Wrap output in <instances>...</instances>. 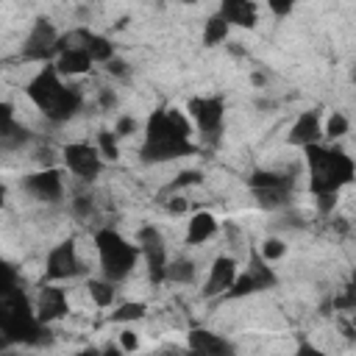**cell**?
Here are the masks:
<instances>
[{"label": "cell", "instance_id": "6da1fadb", "mask_svg": "<svg viewBox=\"0 0 356 356\" xmlns=\"http://www.w3.org/2000/svg\"><path fill=\"white\" fill-rule=\"evenodd\" d=\"M189 134H192V125L178 108H164V111L150 114L145 145H142V159L145 161H167V159L195 153Z\"/></svg>", "mask_w": 356, "mask_h": 356}, {"label": "cell", "instance_id": "7a4b0ae2", "mask_svg": "<svg viewBox=\"0 0 356 356\" xmlns=\"http://www.w3.org/2000/svg\"><path fill=\"white\" fill-rule=\"evenodd\" d=\"M28 97L53 122H64L81 108V92L72 89V86H64L58 81V70H53V67H44L28 83Z\"/></svg>", "mask_w": 356, "mask_h": 356}, {"label": "cell", "instance_id": "3957f363", "mask_svg": "<svg viewBox=\"0 0 356 356\" xmlns=\"http://www.w3.org/2000/svg\"><path fill=\"white\" fill-rule=\"evenodd\" d=\"M306 161L312 170V192L314 195L337 192L342 184H350V178H353V161L342 150H328L314 142V145H306Z\"/></svg>", "mask_w": 356, "mask_h": 356}, {"label": "cell", "instance_id": "277c9868", "mask_svg": "<svg viewBox=\"0 0 356 356\" xmlns=\"http://www.w3.org/2000/svg\"><path fill=\"white\" fill-rule=\"evenodd\" d=\"M95 248H97L100 267H103V273H106L108 281L125 278L134 270L136 256H139V245H131L125 236H120L111 228H100L95 234Z\"/></svg>", "mask_w": 356, "mask_h": 356}, {"label": "cell", "instance_id": "5b68a950", "mask_svg": "<svg viewBox=\"0 0 356 356\" xmlns=\"http://www.w3.org/2000/svg\"><path fill=\"white\" fill-rule=\"evenodd\" d=\"M58 33L47 19H36V25L31 28L25 44H22V58L28 61H44L53 53H58Z\"/></svg>", "mask_w": 356, "mask_h": 356}, {"label": "cell", "instance_id": "8992f818", "mask_svg": "<svg viewBox=\"0 0 356 356\" xmlns=\"http://www.w3.org/2000/svg\"><path fill=\"white\" fill-rule=\"evenodd\" d=\"M64 164H67L78 178H83V181L97 178V175H100V167H103L97 150L89 147V145H83V142H72V145L64 147Z\"/></svg>", "mask_w": 356, "mask_h": 356}, {"label": "cell", "instance_id": "52a82bcc", "mask_svg": "<svg viewBox=\"0 0 356 356\" xmlns=\"http://www.w3.org/2000/svg\"><path fill=\"white\" fill-rule=\"evenodd\" d=\"M139 250L145 253L147 259V270H150V278L153 281H164V267H167V250H164V239L161 234L147 225L139 231Z\"/></svg>", "mask_w": 356, "mask_h": 356}, {"label": "cell", "instance_id": "ba28073f", "mask_svg": "<svg viewBox=\"0 0 356 356\" xmlns=\"http://www.w3.org/2000/svg\"><path fill=\"white\" fill-rule=\"evenodd\" d=\"M189 114L203 134H217L222 125V100L220 97H192Z\"/></svg>", "mask_w": 356, "mask_h": 356}, {"label": "cell", "instance_id": "9c48e42d", "mask_svg": "<svg viewBox=\"0 0 356 356\" xmlns=\"http://www.w3.org/2000/svg\"><path fill=\"white\" fill-rule=\"evenodd\" d=\"M78 256H75V245L72 242H61L56 245L50 253H47V261H44V273L47 278H70L78 273Z\"/></svg>", "mask_w": 356, "mask_h": 356}, {"label": "cell", "instance_id": "30bf717a", "mask_svg": "<svg viewBox=\"0 0 356 356\" xmlns=\"http://www.w3.org/2000/svg\"><path fill=\"white\" fill-rule=\"evenodd\" d=\"M25 189H28L33 197L47 200V203L58 200V197H61V192H64L61 178H58V172H56V170H42V172L28 175V178H25Z\"/></svg>", "mask_w": 356, "mask_h": 356}, {"label": "cell", "instance_id": "8fae6325", "mask_svg": "<svg viewBox=\"0 0 356 356\" xmlns=\"http://www.w3.org/2000/svg\"><path fill=\"white\" fill-rule=\"evenodd\" d=\"M234 278H236V261H234L231 256H220V259H214L211 273H209V281H206V286H203V295H206V298H211V295H222V292L231 286Z\"/></svg>", "mask_w": 356, "mask_h": 356}, {"label": "cell", "instance_id": "7c38bea8", "mask_svg": "<svg viewBox=\"0 0 356 356\" xmlns=\"http://www.w3.org/2000/svg\"><path fill=\"white\" fill-rule=\"evenodd\" d=\"M67 312V295L58 286H44L39 292V306H36V320L39 323H53Z\"/></svg>", "mask_w": 356, "mask_h": 356}, {"label": "cell", "instance_id": "4fadbf2b", "mask_svg": "<svg viewBox=\"0 0 356 356\" xmlns=\"http://www.w3.org/2000/svg\"><path fill=\"white\" fill-rule=\"evenodd\" d=\"M220 17L228 25L253 28L256 25V6L250 0H220Z\"/></svg>", "mask_w": 356, "mask_h": 356}, {"label": "cell", "instance_id": "5bb4252c", "mask_svg": "<svg viewBox=\"0 0 356 356\" xmlns=\"http://www.w3.org/2000/svg\"><path fill=\"white\" fill-rule=\"evenodd\" d=\"M320 134H323L320 117H317L314 111H306V114H300V117L295 120V125L289 128V142L306 147V145H314V142L320 139Z\"/></svg>", "mask_w": 356, "mask_h": 356}, {"label": "cell", "instance_id": "9a60e30c", "mask_svg": "<svg viewBox=\"0 0 356 356\" xmlns=\"http://www.w3.org/2000/svg\"><path fill=\"white\" fill-rule=\"evenodd\" d=\"M189 350H195V353H231V345L206 328H195L189 334Z\"/></svg>", "mask_w": 356, "mask_h": 356}, {"label": "cell", "instance_id": "2e32d148", "mask_svg": "<svg viewBox=\"0 0 356 356\" xmlns=\"http://www.w3.org/2000/svg\"><path fill=\"white\" fill-rule=\"evenodd\" d=\"M89 67H92V58H89V53H86L83 47H72V50H61V53H58V64H56L58 72L81 75V72H86Z\"/></svg>", "mask_w": 356, "mask_h": 356}, {"label": "cell", "instance_id": "e0dca14e", "mask_svg": "<svg viewBox=\"0 0 356 356\" xmlns=\"http://www.w3.org/2000/svg\"><path fill=\"white\" fill-rule=\"evenodd\" d=\"M214 231H217V220H214L209 211H197V214L189 220L186 242H189V245H203L209 236H214Z\"/></svg>", "mask_w": 356, "mask_h": 356}, {"label": "cell", "instance_id": "ac0fdd59", "mask_svg": "<svg viewBox=\"0 0 356 356\" xmlns=\"http://www.w3.org/2000/svg\"><path fill=\"white\" fill-rule=\"evenodd\" d=\"M245 273L250 275V281L256 284V289L275 286V275H273V270L267 267V259H264L261 253H256V250H250V264H248Z\"/></svg>", "mask_w": 356, "mask_h": 356}, {"label": "cell", "instance_id": "d6986e66", "mask_svg": "<svg viewBox=\"0 0 356 356\" xmlns=\"http://www.w3.org/2000/svg\"><path fill=\"white\" fill-rule=\"evenodd\" d=\"M289 189L292 184H281V186H256L253 195L259 200L261 209H281L289 200Z\"/></svg>", "mask_w": 356, "mask_h": 356}, {"label": "cell", "instance_id": "ffe728a7", "mask_svg": "<svg viewBox=\"0 0 356 356\" xmlns=\"http://www.w3.org/2000/svg\"><path fill=\"white\" fill-rule=\"evenodd\" d=\"M25 139H28V131H25L14 117L0 120V150H14V147H19Z\"/></svg>", "mask_w": 356, "mask_h": 356}, {"label": "cell", "instance_id": "44dd1931", "mask_svg": "<svg viewBox=\"0 0 356 356\" xmlns=\"http://www.w3.org/2000/svg\"><path fill=\"white\" fill-rule=\"evenodd\" d=\"M83 50L89 53V58H92V61H103V64H106V61L114 56L111 42H108L106 36H97V33H89V39H86Z\"/></svg>", "mask_w": 356, "mask_h": 356}, {"label": "cell", "instance_id": "7402d4cb", "mask_svg": "<svg viewBox=\"0 0 356 356\" xmlns=\"http://www.w3.org/2000/svg\"><path fill=\"white\" fill-rule=\"evenodd\" d=\"M225 36H228V22L220 14H214L211 19H206V28H203V44L206 47L225 42Z\"/></svg>", "mask_w": 356, "mask_h": 356}, {"label": "cell", "instance_id": "603a6c76", "mask_svg": "<svg viewBox=\"0 0 356 356\" xmlns=\"http://www.w3.org/2000/svg\"><path fill=\"white\" fill-rule=\"evenodd\" d=\"M164 278L178 281V284H189V281L195 278V264H192V261H186V259L172 261V264H167V267H164Z\"/></svg>", "mask_w": 356, "mask_h": 356}, {"label": "cell", "instance_id": "cb8c5ba5", "mask_svg": "<svg viewBox=\"0 0 356 356\" xmlns=\"http://www.w3.org/2000/svg\"><path fill=\"white\" fill-rule=\"evenodd\" d=\"M86 289H89V295H92V300H95L97 306H111V300H114V286H111L108 278H106V281L92 278V281L86 284Z\"/></svg>", "mask_w": 356, "mask_h": 356}, {"label": "cell", "instance_id": "d4e9b609", "mask_svg": "<svg viewBox=\"0 0 356 356\" xmlns=\"http://www.w3.org/2000/svg\"><path fill=\"white\" fill-rule=\"evenodd\" d=\"M248 184H250V189H256V186H281V184H292V178L278 175V172H264V170H259V172H253V175L248 178Z\"/></svg>", "mask_w": 356, "mask_h": 356}, {"label": "cell", "instance_id": "484cf974", "mask_svg": "<svg viewBox=\"0 0 356 356\" xmlns=\"http://www.w3.org/2000/svg\"><path fill=\"white\" fill-rule=\"evenodd\" d=\"M139 317H145V303H122L117 312H111L114 323H131V320H139Z\"/></svg>", "mask_w": 356, "mask_h": 356}, {"label": "cell", "instance_id": "4316f807", "mask_svg": "<svg viewBox=\"0 0 356 356\" xmlns=\"http://www.w3.org/2000/svg\"><path fill=\"white\" fill-rule=\"evenodd\" d=\"M325 136H331V139H339L342 134H348V120L339 114V111H334L331 117H328V122H325V131H323Z\"/></svg>", "mask_w": 356, "mask_h": 356}, {"label": "cell", "instance_id": "83f0119b", "mask_svg": "<svg viewBox=\"0 0 356 356\" xmlns=\"http://www.w3.org/2000/svg\"><path fill=\"white\" fill-rule=\"evenodd\" d=\"M97 145H100V153H103L106 159L114 161V159L120 156V150H117V134H111V131H100Z\"/></svg>", "mask_w": 356, "mask_h": 356}, {"label": "cell", "instance_id": "f1b7e54d", "mask_svg": "<svg viewBox=\"0 0 356 356\" xmlns=\"http://www.w3.org/2000/svg\"><path fill=\"white\" fill-rule=\"evenodd\" d=\"M284 250H286V248H284V242H281V239H264V245H261V250H259V253H261L267 261H275V259H281V256H284Z\"/></svg>", "mask_w": 356, "mask_h": 356}, {"label": "cell", "instance_id": "f546056e", "mask_svg": "<svg viewBox=\"0 0 356 356\" xmlns=\"http://www.w3.org/2000/svg\"><path fill=\"white\" fill-rule=\"evenodd\" d=\"M267 6L273 8L275 17H286L295 8V0H267Z\"/></svg>", "mask_w": 356, "mask_h": 356}, {"label": "cell", "instance_id": "4dcf8cb0", "mask_svg": "<svg viewBox=\"0 0 356 356\" xmlns=\"http://www.w3.org/2000/svg\"><path fill=\"white\" fill-rule=\"evenodd\" d=\"M72 211H75L78 217H89V211H92V200H89L86 195H78V197L72 200Z\"/></svg>", "mask_w": 356, "mask_h": 356}, {"label": "cell", "instance_id": "1f68e13d", "mask_svg": "<svg viewBox=\"0 0 356 356\" xmlns=\"http://www.w3.org/2000/svg\"><path fill=\"white\" fill-rule=\"evenodd\" d=\"M134 131H136V120H134V117H120L114 134H117V136H128V134H134Z\"/></svg>", "mask_w": 356, "mask_h": 356}, {"label": "cell", "instance_id": "d6a6232c", "mask_svg": "<svg viewBox=\"0 0 356 356\" xmlns=\"http://www.w3.org/2000/svg\"><path fill=\"white\" fill-rule=\"evenodd\" d=\"M120 345H122V350H136L139 348V337L134 331H122L120 334Z\"/></svg>", "mask_w": 356, "mask_h": 356}, {"label": "cell", "instance_id": "836d02e7", "mask_svg": "<svg viewBox=\"0 0 356 356\" xmlns=\"http://www.w3.org/2000/svg\"><path fill=\"white\" fill-rule=\"evenodd\" d=\"M106 70H108L111 75H125V72H128V64H125L122 58H114V56H111V58L106 61Z\"/></svg>", "mask_w": 356, "mask_h": 356}, {"label": "cell", "instance_id": "e575fe53", "mask_svg": "<svg viewBox=\"0 0 356 356\" xmlns=\"http://www.w3.org/2000/svg\"><path fill=\"white\" fill-rule=\"evenodd\" d=\"M167 209H170L172 214H181V211H186V200H184V197H172V200L167 203Z\"/></svg>", "mask_w": 356, "mask_h": 356}, {"label": "cell", "instance_id": "d590c367", "mask_svg": "<svg viewBox=\"0 0 356 356\" xmlns=\"http://www.w3.org/2000/svg\"><path fill=\"white\" fill-rule=\"evenodd\" d=\"M100 106H103V108H111V106H114V92H111V89H103V92H100Z\"/></svg>", "mask_w": 356, "mask_h": 356}, {"label": "cell", "instance_id": "8d00e7d4", "mask_svg": "<svg viewBox=\"0 0 356 356\" xmlns=\"http://www.w3.org/2000/svg\"><path fill=\"white\" fill-rule=\"evenodd\" d=\"M200 181V175L197 172H184L178 181H175V186H184V184H197Z\"/></svg>", "mask_w": 356, "mask_h": 356}, {"label": "cell", "instance_id": "74e56055", "mask_svg": "<svg viewBox=\"0 0 356 356\" xmlns=\"http://www.w3.org/2000/svg\"><path fill=\"white\" fill-rule=\"evenodd\" d=\"M6 117H14L11 114V106L8 103H0V120H6Z\"/></svg>", "mask_w": 356, "mask_h": 356}, {"label": "cell", "instance_id": "f35d334b", "mask_svg": "<svg viewBox=\"0 0 356 356\" xmlns=\"http://www.w3.org/2000/svg\"><path fill=\"white\" fill-rule=\"evenodd\" d=\"M253 83H256V86H264V83H267V78H264L261 72H253Z\"/></svg>", "mask_w": 356, "mask_h": 356}, {"label": "cell", "instance_id": "ab89813d", "mask_svg": "<svg viewBox=\"0 0 356 356\" xmlns=\"http://www.w3.org/2000/svg\"><path fill=\"white\" fill-rule=\"evenodd\" d=\"M3 203H6V186L0 184V206H3Z\"/></svg>", "mask_w": 356, "mask_h": 356}, {"label": "cell", "instance_id": "60d3db41", "mask_svg": "<svg viewBox=\"0 0 356 356\" xmlns=\"http://www.w3.org/2000/svg\"><path fill=\"white\" fill-rule=\"evenodd\" d=\"M0 345H6V337H3V328H0Z\"/></svg>", "mask_w": 356, "mask_h": 356}]
</instances>
